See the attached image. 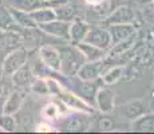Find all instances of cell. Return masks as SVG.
I'll return each mask as SVG.
<instances>
[{"instance_id":"1","label":"cell","mask_w":154,"mask_h":134,"mask_svg":"<svg viewBox=\"0 0 154 134\" xmlns=\"http://www.w3.org/2000/svg\"><path fill=\"white\" fill-rule=\"evenodd\" d=\"M59 52H60V68H59L60 75L63 78L75 76L81 66L86 62L82 52L74 44L60 47Z\"/></svg>"},{"instance_id":"4","label":"cell","mask_w":154,"mask_h":134,"mask_svg":"<svg viewBox=\"0 0 154 134\" xmlns=\"http://www.w3.org/2000/svg\"><path fill=\"white\" fill-rule=\"evenodd\" d=\"M27 62H28V54L23 47L15 48L12 51H8L2 63L3 74L4 75H11V74L15 73L17 68L22 67Z\"/></svg>"},{"instance_id":"22","label":"cell","mask_w":154,"mask_h":134,"mask_svg":"<svg viewBox=\"0 0 154 134\" xmlns=\"http://www.w3.org/2000/svg\"><path fill=\"white\" fill-rule=\"evenodd\" d=\"M0 31H22V28L15 23L7 5H0Z\"/></svg>"},{"instance_id":"3","label":"cell","mask_w":154,"mask_h":134,"mask_svg":"<svg viewBox=\"0 0 154 134\" xmlns=\"http://www.w3.org/2000/svg\"><path fill=\"white\" fill-rule=\"evenodd\" d=\"M56 98L60 99L64 105L69 107V109L76 110V111H85V113L94 114V107L93 106L88 105V103L82 99L78 94H75L74 91H71L70 89H66L64 86L60 89V91L56 94Z\"/></svg>"},{"instance_id":"27","label":"cell","mask_w":154,"mask_h":134,"mask_svg":"<svg viewBox=\"0 0 154 134\" xmlns=\"http://www.w3.org/2000/svg\"><path fill=\"white\" fill-rule=\"evenodd\" d=\"M29 89H31L32 93L38 94V95H48V85H47V79L43 78V76H39V78H34V80L29 85Z\"/></svg>"},{"instance_id":"23","label":"cell","mask_w":154,"mask_h":134,"mask_svg":"<svg viewBox=\"0 0 154 134\" xmlns=\"http://www.w3.org/2000/svg\"><path fill=\"white\" fill-rule=\"evenodd\" d=\"M5 5L20 11H26V12H31V11L36 10L44 4L42 3V0H7Z\"/></svg>"},{"instance_id":"30","label":"cell","mask_w":154,"mask_h":134,"mask_svg":"<svg viewBox=\"0 0 154 134\" xmlns=\"http://www.w3.org/2000/svg\"><path fill=\"white\" fill-rule=\"evenodd\" d=\"M36 132H44V133L54 132V126H51L47 121H44V122H42V123L36 125Z\"/></svg>"},{"instance_id":"12","label":"cell","mask_w":154,"mask_h":134,"mask_svg":"<svg viewBox=\"0 0 154 134\" xmlns=\"http://www.w3.org/2000/svg\"><path fill=\"white\" fill-rule=\"evenodd\" d=\"M11 79L15 86V89L24 90L26 87H29L31 82L34 80V71L29 67L28 63H24L22 67H19L15 73L11 74Z\"/></svg>"},{"instance_id":"14","label":"cell","mask_w":154,"mask_h":134,"mask_svg":"<svg viewBox=\"0 0 154 134\" xmlns=\"http://www.w3.org/2000/svg\"><path fill=\"white\" fill-rule=\"evenodd\" d=\"M22 31H0V50L8 52L22 47Z\"/></svg>"},{"instance_id":"19","label":"cell","mask_w":154,"mask_h":134,"mask_svg":"<svg viewBox=\"0 0 154 134\" xmlns=\"http://www.w3.org/2000/svg\"><path fill=\"white\" fill-rule=\"evenodd\" d=\"M54 11L56 15V19L64 20V22H71V20L78 17V8L74 4V0L58 5V7L54 8Z\"/></svg>"},{"instance_id":"10","label":"cell","mask_w":154,"mask_h":134,"mask_svg":"<svg viewBox=\"0 0 154 134\" xmlns=\"http://www.w3.org/2000/svg\"><path fill=\"white\" fill-rule=\"evenodd\" d=\"M107 28L111 36V47L134 38L137 32L134 24H111L107 26Z\"/></svg>"},{"instance_id":"34","label":"cell","mask_w":154,"mask_h":134,"mask_svg":"<svg viewBox=\"0 0 154 134\" xmlns=\"http://www.w3.org/2000/svg\"><path fill=\"white\" fill-rule=\"evenodd\" d=\"M5 2L7 0H0V5H5Z\"/></svg>"},{"instance_id":"9","label":"cell","mask_w":154,"mask_h":134,"mask_svg":"<svg viewBox=\"0 0 154 134\" xmlns=\"http://www.w3.org/2000/svg\"><path fill=\"white\" fill-rule=\"evenodd\" d=\"M135 20L137 17L134 11L127 5H121L109 14V16L105 19V24L106 27L111 24H134Z\"/></svg>"},{"instance_id":"6","label":"cell","mask_w":154,"mask_h":134,"mask_svg":"<svg viewBox=\"0 0 154 134\" xmlns=\"http://www.w3.org/2000/svg\"><path fill=\"white\" fill-rule=\"evenodd\" d=\"M115 106V93L109 86L102 85L95 93V103L94 107L99 110L103 114H109L114 110Z\"/></svg>"},{"instance_id":"18","label":"cell","mask_w":154,"mask_h":134,"mask_svg":"<svg viewBox=\"0 0 154 134\" xmlns=\"http://www.w3.org/2000/svg\"><path fill=\"white\" fill-rule=\"evenodd\" d=\"M8 7V5H7ZM11 11V15H12L15 23L20 27L22 30H36L38 26L36 23L34 22V19L31 17L29 12H26V11H20V10H16V8H12V7H8Z\"/></svg>"},{"instance_id":"5","label":"cell","mask_w":154,"mask_h":134,"mask_svg":"<svg viewBox=\"0 0 154 134\" xmlns=\"http://www.w3.org/2000/svg\"><path fill=\"white\" fill-rule=\"evenodd\" d=\"M83 42H87V43L109 51L111 47V36L109 28L102 26H90Z\"/></svg>"},{"instance_id":"31","label":"cell","mask_w":154,"mask_h":134,"mask_svg":"<svg viewBox=\"0 0 154 134\" xmlns=\"http://www.w3.org/2000/svg\"><path fill=\"white\" fill-rule=\"evenodd\" d=\"M87 4H90V5H93V7H98V5L102 4L105 0H85Z\"/></svg>"},{"instance_id":"15","label":"cell","mask_w":154,"mask_h":134,"mask_svg":"<svg viewBox=\"0 0 154 134\" xmlns=\"http://www.w3.org/2000/svg\"><path fill=\"white\" fill-rule=\"evenodd\" d=\"M74 46L78 47V50L82 52L83 58L86 59V62H94V61H102L106 56V50H102L99 47L90 44L87 42H81V43H76Z\"/></svg>"},{"instance_id":"33","label":"cell","mask_w":154,"mask_h":134,"mask_svg":"<svg viewBox=\"0 0 154 134\" xmlns=\"http://www.w3.org/2000/svg\"><path fill=\"white\" fill-rule=\"evenodd\" d=\"M54 2H55V0H42V3L44 5H50L51 3H54Z\"/></svg>"},{"instance_id":"20","label":"cell","mask_w":154,"mask_h":134,"mask_svg":"<svg viewBox=\"0 0 154 134\" xmlns=\"http://www.w3.org/2000/svg\"><path fill=\"white\" fill-rule=\"evenodd\" d=\"M29 15H31V17L34 19V22L36 23V26L44 24V23H48V22H51V20L56 19L54 8L48 7V5H42V7L31 11Z\"/></svg>"},{"instance_id":"21","label":"cell","mask_w":154,"mask_h":134,"mask_svg":"<svg viewBox=\"0 0 154 134\" xmlns=\"http://www.w3.org/2000/svg\"><path fill=\"white\" fill-rule=\"evenodd\" d=\"M122 113L125 114L127 120L133 121L135 118L141 117L142 114H145L146 110H145V105L141 99H133L129 101L125 106H122Z\"/></svg>"},{"instance_id":"8","label":"cell","mask_w":154,"mask_h":134,"mask_svg":"<svg viewBox=\"0 0 154 134\" xmlns=\"http://www.w3.org/2000/svg\"><path fill=\"white\" fill-rule=\"evenodd\" d=\"M39 59L43 66H46L48 70L59 73L60 68V52L59 48L50 44H44L39 48Z\"/></svg>"},{"instance_id":"25","label":"cell","mask_w":154,"mask_h":134,"mask_svg":"<svg viewBox=\"0 0 154 134\" xmlns=\"http://www.w3.org/2000/svg\"><path fill=\"white\" fill-rule=\"evenodd\" d=\"M122 75H123V67L122 66H114V67L109 68L107 71H105V73L102 74L100 80H102L103 85L111 86L122 78Z\"/></svg>"},{"instance_id":"2","label":"cell","mask_w":154,"mask_h":134,"mask_svg":"<svg viewBox=\"0 0 154 134\" xmlns=\"http://www.w3.org/2000/svg\"><path fill=\"white\" fill-rule=\"evenodd\" d=\"M64 117H59V123L56 126L58 130L62 132H70V133H81L87 132L91 127V115L90 113L85 111H72V113H64Z\"/></svg>"},{"instance_id":"7","label":"cell","mask_w":154,"mask_h":134,"mask_svg":"<svg viewBox=\"0 0 154 134\" xmlns=\"http://www.w3.org/2000/svg\"><path fill=\"white\" fill-rule=\"evenodd\" d=\"M69 27H70V22L55 19L48 23H44V24H39L38 26V30L44 32V34L50 35V36H54L64 42H69Z\"/></svg>"},{"instance_id":"13","label":"cell","mask_w":154,"mask_h":134,"mask_svg":"<svg viewBox=\"0 0 154 134\" xmlns=\"http://www.w3.org/2000/svg\"><path fill=\"white\" fill-rule=\"evenodd\" d=\"M88 28H90V24L86 23L85 20H81L79 17L71 20L70 27H69V42L71 44H76L83 42Z\"/></svg>"},{"instance_id":"26","label":"cell","mask_w":154,"mask_h":134,"mask_svg":"<svg viewBox=\"0 0 154 134\" xmlns=\"http://www.w3.org/2000/svg\"><path fill=\"white\" fill-rule=\"evenodd\" d=\"M0 129L3 133H14L17 129V123L14 114H5L0 113Z\"/></svg>"},{"instance_id":"29","label":"cell","mask_w":154,"mask_h":134,"mask_svg":"<svg viewBox=\"0 0 154 134\" xmlns=\"http://www.w3.org/2000/svg\"><path fill=\"white\" fill-rule=\"evenodd\" d=\"M94 127L98 132H112L115 129V123L109 117H99L94 122Z\"/></svg>"},{"instance_id":"28","label":"cell","mask_w":154,"mask_h":134,"mask_svg":"<svg viewBox=\"0 0 154 134\" xmlns=\"http://www.w3.org/2000/svg\"><path fill=\"white\" fill-rule=\"evenodd\" d=\"M62 115L60 110L58 109L55 102H51L48 105H46L43 107V111H42V117L44 118L46 121H54V120H58L59 117Z\"/></svg>"},{"instance_id":"24","label":"cell","mask_w":154,"mask_h":134,"mask_svg":"<svg viewBox=\"0 0 154 134\" xmlns=\"http://www.w3.org/2000/svg\"><path fill=\"white\" fill-rule=\"evenodd\" d=\"M14 89H15V86L12 83L11 76L3 74L0 76V113L3 111V105L7 101V98L10 97V94L14 91Z\"/></svg>"},{"instance_id":"35","label":"cell","mask_w":154,"mask_h":134,"mask_svg":"<svg viewBox=\"0 0 154 134\" xmlns=\"http://www.w3.org/2000/svg\"><path fill=\"white\" fill-rule=\"evenodd\" d=\"M0 133H3V130H2V129H0Z\"/></svg>"},{"instance_id":"17","label":"cell","mask_w":154,"mask_h":134,"mask_svg":"<svg viewBox=\"0 0 154 134\" xmlns=\"http://www.w3.org/2000/svg\"><path fill=\"white\" fill-rule=\"evenodd\" d=\"M131 129L141 133H154V113L149 111L133 120Z\"/></svg>"},{"instance_id":"16","label":"cell","mask_w":154,"mask_h":134,"mask_svg":"<svg viewBox=\"0 0 154 134\" xmlns=\"http://www.w3.org/2000/svg\"><path fill=\"white\" fill-rule=\"evenodd\" d=\"M23 102H24V94H23V90H19V89H14V91L10 94V97L7 98V101L3 105V111L5 114H15L20 110V107L23 106Z\"/></svg>"},{"instance_id":"32","label":"cell","mask_w":154,"mask_h":134,"mask_svg":"<svg viewBox=\"0 0 154 134\" xmlns=\"http://www.w3.org/2000/svg\"><path fill=\"white\" fill-rule=\"evenodd\" d=\"M149 111L154 113V95L152 97V99H150V102H149Z\"/></svg>"},{"instance_id":"11","label":"cell","mask_w":154,"mask_h":134,"mask_svg":"<svg viewBox=\"0 0 154 134\" xmlns=\"http://www.w3.org/2000/svg\"><path fill=\"white\" fill-rule=\"evenodd\" d=\"M103 62H105V59L94 62H85L76 73V76L82 80L100 79V76L103 74Z\"/></svg>"}]
</instances>
